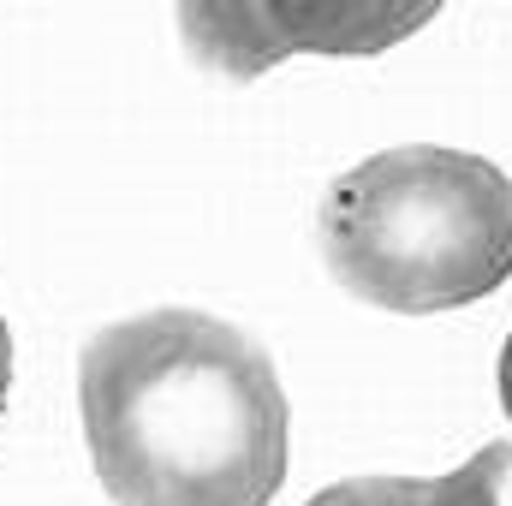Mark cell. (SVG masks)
I'll use <instances>...</instances> for the list:
<instances>
[{
  "label": "cell",
  "instance_id": "obj_7",
  "mask_svg": "<svg viewBox=\"0 0 512 506\" xmlns=\"http://www.w3.org/2000/svg\"><path fill=\"white\" fill-rule=\"evenodd\" d=\"M501 405H507V423H512V334L501 346Z\"/></svg>",
  "mask_w": 512,
  "mask_h": 506
},
{
  "label": "cell",
  "instance_id": "obj_4",
  "mask_svg": "<svg viewBox=\"0 0 512 506\" xmlns=\"http://www.w3.org/2000/svg\"><path fill=\"white\" fill-rule=\"evenodd\" d=\"M429 506H512V441H489L459 471L435 477Z\"/></svg>",
  "mask_w": 512,
  "mask_h": 506
},
{
  "label": "cell",
  "instance_id": "obj_3",
  "mask_svg": "<svg viewBox=\"0 0 512 506\" xmlns=\"http://www.w3.org/2000/svg\"><path fill=\"white\" fill-rule=\"evenodd\" d=\"M447 0H173L197 66L251 84L292 54L370 60L417 36Z\"/></svg>",
  "mask_w": 512,
  "mask_h": 506
},
{
  "label": "cell",
  "instance_id": "obj_1",
  "mask_svg": "<svg viewBox=\"0 0 512 506\" xmlns=\"http://www.w3.org/2000/svg\"><path fill=\"white\" fill-rule=\"evenodd\" d=\"M90 465L114 506H268L286 483L274 358L209 310H149L78 358Z\"/></svg>",
  "mask_w": 512,
  "mask_h": 506
},
{
  "label": "cell",
  "instance_id": "obj_2",
  "mask_svg": "<svg viewBox=\"0 0 512 506\" xmlns=\"http://www.w3.org/2000/svg\"><path fill=\"white\" fill-rule=\"evenodd\" d=\"M328 274L393 316H435L512 280V179L441 143L382 149L322 197Z\"/></svg>",
  "mask_w": 512,
  "mask_h": 506
},
{
  "label": "cell",
  "instance_id": "obj_5",
  "mask_svg": "<svg viewBox=\"0 0 512 506\" xmlns=\"http://www.w3.org/2000/svg\"><path fill=\"white\" fill-rule=\"evenodd\" d=\"M304 506H429V483L423 477H352L334 483Z\"/></svg>",
  "mask_w": 512,
  "mask_h": 506
},
{
  "label": "cell",
  "instance_id": "obj_6",
  "mask_svg": "<svg viewBox=\"0 0 512 506\" xmlns=\"http://www.w3.org/2000/svg\"><path fill=\"white\" fill-rule=\"evenodd\" d=\"M6 393H12V334H6V316H0V411H6Z\"/></svg>",
  "mask_w": 512,
  "mask_h": 506
}]
</instances>
